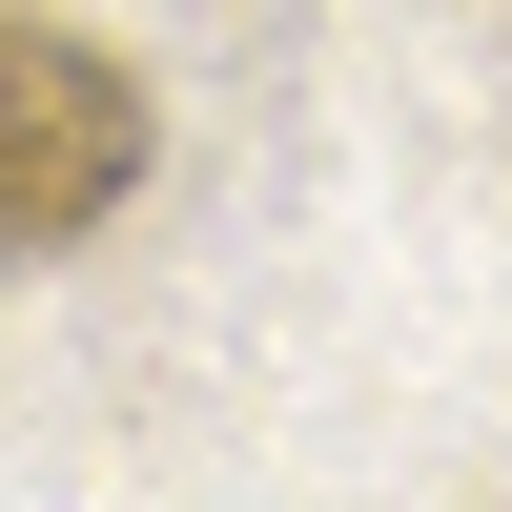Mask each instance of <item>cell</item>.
<instances>
[{"label": "cell", "instance_id": "6da1fadb", "mask_svg": "<svg viewBox=\"0 0 512 512\" xmlns=\"http://www.w3.org/2000/svg\"><path fill=\"white\" fill-rule=\"evenodd\" d=\"M123 185H144V82H123L103 41H62V21L0 0V267L82 246Z\"/></svg>", "mask_w": 512, "mask_h": 512}]
</instances>
